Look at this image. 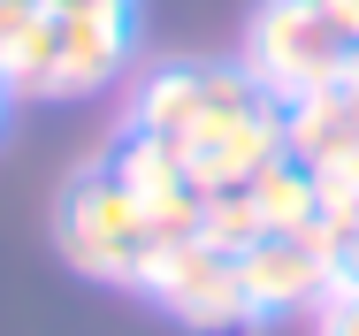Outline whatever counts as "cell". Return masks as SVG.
<instances>
[{
    "label": "cell",
    "mask_w": 359,
    "mask_h": 336,
    "mask_svg": "<svg viewBox=\"0 0 359 336\" xmlns=\"http://www.w3.org/2000/svg\"><path fill=\"white\" fill-rule=\"evenodd\" d=\"M130 54V0L100 8H54V62L39 76V100H84L100 92Z\"/></svg>",
    "instance_id": "8992f818"
},
{
    "label": "cell",
    "mask_w": 359,
    "mask_h": 336,
    "mask_svg": "<svg viewBox=\"0 0 359 336\" xmlns=\"http://www.w3.org/2000/svg\"><path fill=\"white\" fill-rule=\"evenodd\" d=\"M153 245H161L153 222H145L138 199L115 184L107 161L84 168V176L69 184V199H62V253H69L84 275H100V283H138V268H145Z\"/></svg>",
    "instance_id": "3957f363"
},
{
    "label": "cell",
    "mask_w": 359,
    "mask_h": 336,
    "mask_svg": "<svg viewBox=\"0 0 359 336\" xmlns=\"http://www.w3.org/2000/svg\"><path fill=\"white\" fill-rule=\"evenodd\" d=\"M0 123H8V84H0Z\"/></svg>",
    "instance_id": "7c38bea8"
},
{
    "label": "cell",
    "mask_w": 359,
    "mask_h": 336,
    "mask_svg": "<svg viewBox=\"0 0 359 336\" xmlns=\"http://www.w3.org/2000/svg\"><path fill=\"white\" fill-rule=\"evenodd\" d=\"M215 92V69H153L138 92H130V130H153V137H176Z\"/></svg>",
    "instance_id": "ba28073f"
},
{
    "label": "cell",
    "mask_w": 359,
    "mask_h": 336,
    "mask_svg": "<svg viewBox=\"0 0 359 336\" xmlns=\"http://www.w3.org/2000/svg\"><path fill=\"white\" fill-rule=\"evenodd\" d=\"M237 283L252 298V314H290V306H321V290L337 283V229H268L237 253Z\"/></svg>",
    "instance_id": "5b68a950"
},
{
    "label": "cell",
    "mask_w": 359,
    "mask_h": 336,
    "mask_svg": "<svg viewBox=\"0 0 359 336\" xmlns=\"http://www.w3.org/2000/svg\"><path fill=\"white\" fill-rule=\"evenodd\" d=\"M245 199L260 206V222H268V229H313V222H321L313 168H306V161H290V153H276L260 176H245Z\"/></svg>",
    "instance_id": "9c48e42d"
},
{
    "label": "cell",
    "mask_w": 359,
    "mask_h": 336,
    "mask_svg": "<svg viewBox=\"0 0 359 336\" xmlns=\"http://www.w3.org/2000/svg\"><path fill=\"white\" fill-rule=\"evenodd\" d=\"M168 145H176V161H184L191 191H199V199H215V191H237L245 176H260V168L283 153V107H276V100H260L237 69H215L207 107L168 137Z\"/></svg>",
    "instance_id": "6da1fadb"
},
{
    "label": "cell",
    "mask_w": 359,
    "mask_h": 336,
    "mask_svg": "<svg viewBox=\"0 0 359 336\" xmlns=\"http://www.w3.org/2000/svg\"><path fill=\"white\" fill-rule=\"evenodd\" d=\"M138 290H153V298H161L176 321H191V329L260 321L252 298H245V283H237V253L207 245L199 229H191V237H161V245L145 253V268H138Z\"/></svg>",
    "instance_id": "277c9868"
},
{
    "label": "cell",
    "mask_w": 359,
    "mask_h": 336,
    "mask_svg": "<svg viewBox=\"0 0 359 336\" xmlns=\"http://www.w3.org/2000/svg\"><path fill=\"white\" fill-rule=\"evenodd\" d=\"M352 69H359V46L313 8V0H268V8L252 15V31H245L237 76H245L260 100L298 107L306 92H329V84H344Z\"/></svg>",
    "instance_id": "7a4b0ae2"
},
{
    "label": "cell",
    "mask_w": 359,
    "mask_h": 336,
    "mask_svg": "<svg viewBox=\"0 0 359 336\" xmlns=\"http://www.w3.org/2000/svg\"><path fill=\"white\" fill-rule=\"evenodd\" d=\"M352 76H359V69H352Z\"/></svg>",
    "instance_id": "4fadbf2b"
},
{
    "label": "cell",
    "mask_w": 359,
    "mask_h": 336,
    "mask_svg": "<svg viewBox=\"0 0 359 336\" xmlns=\"http://www.w3.org/2000/svg\"><path fill=\"white\" fill-rule=\"evenodd\" d=\"M313 336H359V283H329V290H321Z\"/></svg>",
    "instance_id": "30bf717a"
},
{
    "label": "cell",
    "mask_w": 359,
    "mask_h": 336,
    "mask_svg": "<svg viewBox=\"0 0 359 336\" xmlns=\"http://www.w3.org/2000/svg\"><path fill=\"white\" fill-rule=\"evenodd\" d=\"M283 153L321 168L337 153H359V76L329 84V92H306L298 107H283Z\"/></svg>",
    "instance_id": "52a82bcc"
},
{
    "label": "cell",
    "mask_w": 359,
    "mask_h": 336,
    "mask_svg": "<svg viewBox=\"0 0 359 336\" xmlns=\"http://www.w3.org/2000/svg\"><path fill=\"white\" fill-rule=\"evenodd\" d=\"M313 8H321V15H329V23H337V31L359 46V0H313Z\"/></svg>",
    "instance_id": "8fae6325"
}]
</instances>
